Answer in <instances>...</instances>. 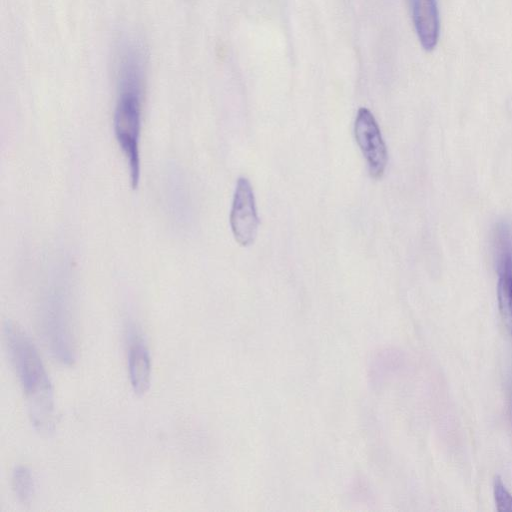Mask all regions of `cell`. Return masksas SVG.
<instances>
[{"instance_id":"6da1fadb","label":"cell","mask_w":512,"mask_h":512,"mask_svg":"<svg viewBox=\"0 0 512 512\" xmlns=\"http://www.w3.org/2000/svg\"><path fill=\"white\" fill-rule=\"evenodd\" d=\"M145 53L135 39H125L117 56V97L113 125L130 173L133 189L140 181L139 141L145 82Z\"/></svg>"},{"instance_id":"7a4b0ae2","label":"cell","mask_w":512,"mask_h":512,"mask_svg":"<svg viewBox=\"0 0 512 512\" xmlns=\"http://www.w3.org/2000/svg\"><path fill=\"white\" fill-rule=\"evenodd\" d=\"M4 336L31 421L39 432L50 433L55 426L53 389L38 351L17 324H5Z\"/></svg>"},{"instance_id":"3957f363","label":"cell","mask_w":512,"mask_h":512,"mask_svg":"<svg viewBox=\"0 0 512 512\" xmlns=\"http://www.w3.org/2000/svg\"><path fill=\"white\" fill-rule=\"evenodd\" d=\"M42 331L51 354L59 362L71 365L76 359L73 313L68 297L53 292L42 311Z\"/></svg>"},{"instance_id":"277c9868","label":"cell","mask_w":512,"mask_h":512,"mask_svg":"<svg viewBox=\"0 0 512 512\" xmlns=\"http://www.w3.org/2000/svg\"><path fill=\"white\" fill-rule=\"evenodd\" d=\"M497 299L502 320L512 336V228L500 224L495 232Z\"/></svg>"},{"instance_id":"5b68a950","label":"cell","mask_w":512,"mask_h":512,"mask_svg":"<svg viewBox=\"0 0 512 512\" xmlns=\"http://www.w3.org/2000/svg\"><path fill=\"white\" fill-rule=\"evenodd\" d=\"M354 134L367 162L370 176L373 179L381 178L387 165V149L379 126L367 108H359L354 124Z\"/></svg>"},{"instance_id":"8992f818","label":"cell","mask_w":512,"mask_h":512,"mask_svg":"<svg viewBox=\"0 0 512 512\" xmlns=\"http://www.w3.org/2000/svg\"><path fill=\"white\" fill-rule=\"evenodd\" d=\"M258 224L252 186L247 178L240 177L230 212V226L235 240L241 246L251 245L257 236Z\"/></svg>"},{"instance_id":"52a82bcc","label":"cell","mask_w":512,"mask_h":512,"mask_svg":"<svg viewBox=\"0 0 512 512\" xmlns=\"http://www.w3.org/2000/svg\"><path fill=\"white\" fill-rule=\"evenodd\" d=\"M126 340L130 383L135 394L144 395L150 386L151 358L136 324H128Z\"/></svg>"},{"instance_id":"ba28073f","label":"cell","mask_w":512,"mask_h":512,"mask_svg":"<svg viewBox=\"0 0 512 512\" xmlns=\"http://www.w3.org/2000/svg\"><path fill=\"white\" fill-rule=\"evenodd\" d=\"M413 25L424 50L432 51L439 39L440 18L437 0H408Z\"/></svg>"},{"instance_id":"9c48e42d","label":"cell","mask_w":512,"mask_h":512,"mask_svg":"<svg viewBox=\"0 0 512 512\" xmlns=\"http://www.w3.org/2000/svg\"><path fill=\"white\" fill-rule=\"evenodd\" d=\"M12 487L15 495L22 503L30 501L34 492V481L27 467L17 466L13 470Z\"/></svg>"},{"instance_id":"30bf717a","label":"cell","mask_w":512,"mask_h":512,"mask_svg":"<svg viewBox=\"0 0 512 512\" xmlns=\"http://www.w3.org/2000/svg\"><path fill=\"white\" fill-rule=\"evenodd\" d=\"M493 495L498 511H512V494L507 490L500 476L494 479Z\"/></svg>"},{"instance_id":"8fae6325","label":"cell","mask_w":512,"mask_h":512,"mask_svg":"<svg viewBox=\"0 0 512 512\" xmlns=\"http://www.w3.org/2000/svg\"><path fill=\"white\" fill-rule=\"evenodd\" d=\"M511 408H512V394H511Z\"/></svg>"}]
</instances>
